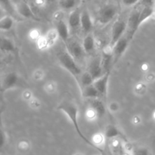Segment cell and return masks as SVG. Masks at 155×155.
<instances>
[{
	"instance_id": "cell-1",
	"label": "cell",
	"mask_w": 155,
	"mask_h": 155,
	"mask_svg": "<svg viewBox=\"0 0 155 155\" xmlns=\"http://www.w3.org/2000/svg\"><path fill=\"white\" fill-rule=\"evenodd\" d=\"M58 109L61 111H63L65 114L68 116V117L69 118L71 122L72 123V124L74 125V129L76 130L77 133H78L79 136H80L83 140H84L85 142H86L87 144L90 145L92 147H94L96 149L100 150L99 148L95 146L89 139L86 138V136L82 133L81 130L80 128V126H79V123H78V120H77V117H78V107L77 106L74 104V102L72 101H64L63 102L61 103L60 104L58 107Z\"/></svg>"
},
{
	"instance_id": "cell-2",
	"label": "cell",
	"mask_w": 155,
	"mask_h": 155,
	"mask_svg": "<svg viewBox=\"0 0 155 155\" xmlns=\"http://www.w3.org/2000/svg\"><path fill=\"white\" fill-rule=\"evenodd\" d=\"M58 60L62 68L68 71L75 78L80 77L82 74L81 68L78 66L75 59L66 50H61L57 54Z\"/></svg>"
},
{
	"instance_id": "cell-3",
	"label": "cell",
	"mask_w": 155,
	"mask_h": 155,
	"mask_svg": "<svg viewBox=\"0 0 155 155\" xmlns=\"http://www.w3.org/2000/svg\"><path fill=\"white\" fill-rule=\"evenodd\" d=\"M142 8V6L139 3H138L134 8L133 11L130 13V16H129L128 21H127V35L126 36L128 37L130 41L133 39V36L138 29L139 28V15H140V11Z\"/></svg>"
},
{
	"instance_id": "cell-4",
	"label": "cell",
	"mask_w": 155,
	"mask_h": 155,
	"mask_svg": "<svg viewBox=\"0 0 155 155\" xmlns=\"http://www.w3.org/2000/svg\"><path fill=\"white\" fill-rule=\"evenodd\" d=\"M117 14V8L114 4L104 5L98 12V21L101 25L110 23Z\"/></svg>"
},
{
	"instance_id": "cell-5",
	"label": "cell",
	"mask_w": 155,
	"mask_h": 155,
	"mask_svg": "<svg viewBox=\"0 0 155 155\" xmlns=\"http://www.w3.org/2000/svg\"><path fill=\"white\" fill-rule=\"evenodd\" d=\"M127 28V23L124 20H117L113 24L111 28V35H110V41L109 47L113 48L115 44L124 36Z\"/></svg>"
},
{
	"instance_id": "cell-6",
	"label": "cell",
	"mask_w": 155,
	"mask_h": 155,
	"mask_svg": "<svg viewBox=\"0 0 155 155\" xmlns=\"http://www.w3.org/2000/svg\"><path fill=\"white\" fill-rule=\"evenodd\" d=\"M130 39L127 36H124L112 48V54H113V64H116L120 60L123 54L127 51V47L129 45Z\"/></svg>"
},
{
	"instance_id": "cell-7",
	"label": "cell",
	"mask_w": 155,
	"mask_h": 155,
	"mask_svg": "<svg viewBox=\"0 0 155 155\" xmlns=\"http://www.w3.org/2000/svg\"><path fill=\"white\" fill-rule=\"evenodd\" d=\"M67 51L76 61L80 60L84 56L85 51L83 45L76 40H68L66 43Z\"/></svg>"
},
{
	"instance_id": "cell-8",
	"label": "cell",
	"mask_w": 155,
	"mask_h": 155,
	"mask_svg": "<svg viewBox=\"0 0 155 155\" xmlns=\"http://www.w3.org/2000/svg\"><path fill=\"white\" fill-rule=\"evenodd\" d=\"M80 17H81V12L78 8L74 9L70 13L69 17H68V24L71 33L74 34L81 28Z\"/></svg>"
},
{
	"instance_id": "cell-9",
	"label": "cell",
	"mask_w": 155,
	"mask_h": 155,
	"mask_svg": "<svg viewBox=\"0 0 155 155\" xmlns=\"http://www.w3.org/2000/svg\"><path fill=\"white\" fill-rule=\"evenodd\" d=\"M58 35L56 30H50L46 33V34L42 38H40L38 41V46L41 49L50 48L54 44L57 40Z\"/></svg>"
},
{
	"instance_id": "cell-10",
	"label": "cell",
	"mask_w": 155,
	"mask_h": 155,
	"mask_svg": "<svg viewBox=\"0 0 155 155\" xmlns=\"http://www.w3.org/2000/svg\"><path fill=\"white\" fill-rule=\"evenodd\" d=\"M88 72L91 74L94 81L98 80V78L102 77L104 74H106L103 69L102 64H101V58H95L90 62L89 65Z\"/></svg>"
},
{
	"instance_id": "cell-11",
	"label": "cell",
	"mask_w": 155,
	"mask_h": 155,
	"mask_svg": "<svg viewBox=\"0 0 155 155\" xmlns=\"http://www.w3.org/2000/svg\"><path fill=\"white\" fill-rule=\"evenodd\" d=\"M15 7H16L17 12H18V15H20V16L23 17L24 18L39 21V18L36 16L30 5L26 2H19L15 5Z\"/></svg>"
},
{
	"instance_id": "cell-12",
	"label": "cell",
	"mask_w": 155,
	"mask_h": 155,
	"mask_svg": "<svg viewBox=\"0 0 155 155\" xmlns=\"http://www.w3.org/2000/svg\"><path fill=\"white\" fill-rule=\"evenodd\" d=\"M20 80L21 79L17 73H8L3 77L2 82V89L4 91L13 89L18 86V84L20 83Z\"/></svg>"
},
{
	"instance_id": "cell-13",
	"label": "cell",
	"mask_w": 155,
	"mask_h": 155,
	"mask_svg": "<svg viewBox=\"0 0 155 155\" xmlns=\"http://www.w3.org/2000/svg\"><path fill=\"white\" fill-rule=\"evenodd\" d=\"M109 78H110V72H107L98 80H95L92 84L97 89V91L99 92L101 97H104L107 95Z\"/></svg>"
},
{
	"instance_id": "cell-14",
	"label": "cell",
	"mask_w": 155,
	"mask_h": 155,
	"mask_svg": "<svg viewBox=\"0 0 155 155\" xmlns=\"http://www.w3.org/2000/svg\"><path fill=\"white\" fill-rule=\"evenodd\" d=\"M56 31H57L58 37L63 41L64 42L67 43L69 40L70 36V30L68 27V23L65 22L63 20H58L56 23Z\"/></svg>"
},
{
	"instance_id": "cell-15",
	"label": "cell",
	"mask_w": 155,
	"mask_h": 155,
	"mask_svg": "<svg viewBox=\"0 0 155 155\" xmlns=\"http://www.w3.org/2000/svg\"><path fill=\"white\" fill-rule=\"evenodd\" d=\"M80 23H81V30L86 34H89L93 28V22L90 14L87 10H84L81 12V17H80Z\"/></svg>"
},
{
	"instance_id": "cell-16",
	"label": "cell",
	"mask_w": 155,
	"mask_h": 155,
	"mask_svg": "<svg viewBox=\"0 0 155 155\" xmlns=\"http://www.w3.org/2000/svg\"><path fill=\"white\" fill-rule=\"evenodd\" d=\"M101 59V64H102L104 72H110V67L113 64V54H112V49L110 47L108 48V49L104 50Z\"/></svg>"
},
{
	"instance_id": "cell-17",
	"label": "cell",
	"mask_w": 155,
	"mask_h": 155,
	"mask_svg": "<svg viewBox=\"0 0 155 155\" xmlns=\"http://www.w3.org/2000/svg\"><path fill=\"white\" fill-rule=\"evenodd\" d=\"M89 104L91 108L93 109L97 114L98 117L101 118L104 116L106 113V107L103 101H101L100 98H94V99H90Z\"/></svg>"
},
{
	"instance_id": "cell-18",
	"label": "cell",
	"mask_w": 155,
	"mask_h": 155,
	"mask_svg": "<svg viewBox=\"0 0 155 155\" xmlns=\"http://www.w3.org/2000/svg\"><path fill=\"white\" fill-rule=\"evenodd\" d=\"M16 51V46L11 39L0 36V51L4 53H13Z\"/></svg>"
},
{
	"instance_id": "cell-19",
	"label": "cell",
	"mask_w": 155,
	"mask_h": 155,
	"mask_svg": "<svg viewBox=\"0 0 155 155\" xmlns=\"http://www.w3.org/2000/svg\"><path fill=\"white\" fill-rule=\"evenodd\" d=\"M0 7L12 18H16L18 15L15 3L12 2V0H0Z\"/></svg>"
},
{
	"instance_id": "cell-20",
	"label": "cell",
	"mask_w": 155,
	"mask_h": 155,
	"mask_svg": "<svg viewBox=\"0 0 155 155\" xmlns=\"http://www.w3.org/2000/svg\"><path fill=\"white\" fill-rule=\"evenodd\" d=\"M142 6V8L140 11V15H139V25L140 27L145 21L151 18L154 13V9L153 6Z\"/></svg>"
},
{
	"instance_id": "cell-21",
	"label": "cell",
	"mask_w": 155,
	"mask_h": 155,
	"mask_svg": "<svg viewBox=\"0 0 155 155\" xmlns=\"http://www.w3.org/2000/svg\"><path fill=\"white\" fill-rule=\"evenodd\" d=\"M83 47L85 53L86 54H92L95 50V38L92 34H88L84 38L83 42Z\"/></svg>"
},
{
	"instance_id": "cell-22",
	"label": "cell",
	"mask_w": 155,
	"mask_h": 155,
	"mask_svg": "<svg viewBox=\"0 0 155 155\" xmlns=\"http://www.w3.org/2000/svg\"><path fill=\"white\" fill-rule=\"evenodd\" d=\"M15 24V20L10 15H5L0 18V30L9 31L12 30Z\"/></svg>"
},
{
	"instance_id": "cell-23",
	"label": "cell",
	"mask_w": 155,
	"mask_h": 155,
	"mask_svg": "<svg viewBox=\"0 0 155 155\" xmlns=\"http://www.w3.org/2000/svg\"><path fill=\"white\" fill-rule=\"evenodd\" d=\"M81 0H59V6L64 10H74L78 8Z\"/></svg>"
},
{
	"instance_id": "cell-24",
	"label": "cell",
	"mask_w": 155,
	"mask_h": 155,
	"mask_svg": "<svg viewBox=\"0 0 155 155\" xmlns=\"http://www.w3.org/2000/svg\"><path fill=\"white\" fill-rule=\"evenodd\" d=\"M123 133L117 127L114 125H108L104 131V137L106 139H114L122 136Z\"/></svg>"
},
{
	"instance_id": "cell-25",
	"label": "cell",
	"mask_w": 155,
	"mask_h": 155,
	"mask_svg": "<svg viewBox=\"0 0 155 155\" xmlns=\"http://www.w3.org/2000/svg\"><path fill=\"white\" fill-rule=\"evenodd\" d=\"M83 94L85 98H90V99L99 98L101 97L99 92L97 91V89H95L93 85H91V86H87V87L83 88Z\"/></svg>"
},
{
	"instance_id": "cell-26",
	"label": "cell",
	"mask_w": 155,
	"mask_h": 155,
	"mask_svg": "<svg viewBox=\"0 0 155 155\" xmlns=\"http://www.w3.org/2000/svg\"><path fill=\"white\" fill-rule=\"evenodd\" d=\"M80 85L83 86V88H85L93 84L94 80L92 76H91V74L88 71H86V72L81 74L80 77Z\"/></svg>"
},
{
	"instance_id": "cell-27",
	"label": "cell",
	"mask_w": 155,
	"mask_h": 155,
	"mask_svg": "<svg viewBox=\"0 0 155 155\" xmlns=\"http://www.w3.org/2000/svg\"><path fill=\"white\" fill-rule=\"evenodd\" d=\"M151 153L149 152L148 148L145 147H138L134 148L133 151V155H150Z\"/></svg>"
},
{
	"instance_id": "cell-28",
	"label": "cell",
	"mask_w": 155,
	"mask_h": 155,
	"mask_svg": "<svg viewBox=\"0 0 155 155\" xmlns=\"http://www.w3.org/2000/svg\"><path fill=\"white\" fill-rule=\"evenodd\" d=\"M86 117H87L88 120H94L95 118L98 117L97 114L95 113V110H94L92 108H91V107L90 109L86 110Z\"/></svg>"
},
{
	"instance_id": "cell-29",
	"label": "cell",
	"mask_w": 155,
	"mask_h": 155,
	"mask_svg": "<svg viewBox=\"0 0 155 155\" xmlns=\"http://www.w3.org/2000/svg\"><path fill=\"white\" fill-rule=\"evenodd\" d=\"M6 142V136L5 134V132L3 131L2 129L0 127V151L2 150V148L5 146Z\"/></svg>"
},
{
	"instance_id": "cell-30",
	"label": "cell",
	"mask_w": 155,
	"mask_h": 155,
	"mask_svg": "<svg viewBox=\"0 0 155 155\" xmlns=\"http://www.w3.org/2000/svg\"><path fill=\"white\" fill-rule=\"evenodd\" d=\"M123 5L126 7H131L135 6L140 2V0H121Z\"/></svg>"
},
{
	"instance_id": "cell-31",
	"label": "cell",
	"mask_w": 155,
	"mask_h": 155,
	"mask_svg": "<svg viewBox=\"0 0 155 155\" xmlns=\"http://www.w3.org/2000/svg\"><path fill=\"white\" fill-rule=\"evenodd\" d=\"M93 140H94V145H95L96 147H98V145H100L101 143H102L103 141H104V138H103V136H101V134H97L94 136Z\"/></svg>"
},
{
	"instance_id": "cell-32",
	"label": "cell",
	"mask_w": 155,
	"mask_h": 155,
	"mask_svg": "<svg viewBox=\"0 0 155 155\" xmlns=\"http://www.w3.org/2000/svg\"><path fill=\"white\" fill-rule=\"evenodd\" d=\"M44 1H45L46 3H48V4H51V3L54 2L56 0H44Z\"/></svg>"
},
{
	"instance_id": "cell-33",
	"label": "cell",
	"mask_w": 155,
	"mask_h": 155,
	"mask_svg": "<svg viewBox=\"0 0 155 155\" xmlns=\"http://www.w3.org/2000/svg\"><path fill=\"white\" fill-rule=\"evenodd\" d=\"M3 65H4V61H3L2 59L0 58V68H1L2 67H3Z\"/></svg>"
},
{
	"instance_id": "cell-34",
	"label": "cell",
	"mask_w": 155,
	"mask_h": 155,
	"mask_svg": "<svg viewBox=\"0 0 155 155\" xmlns=\"http://www.w3.org/2000/svg\"><path fill=\"white\" fill-rule=\"evenodd\" d=\"M3 12H4V11H3V9L1 7H0V17L2 16V15L3 14ZM1 18H2V17H1Z\"/></svg>"
},
{
	"instance_id": "cell-35",
	"label": "cell",
	"mask_w": 155,
	"mask_h": 155,
	"mask_svg": "<svg viewBox=\"0 0 155 155\" xmlns=\"http://www.w3.org/2000/svg\"><path fill=\"white\" fill-rule=\"evenodd\" d=\"M17 1H18V0H12V2H13L14 3H15V2H16Z\"/></svg>"
},
{
	"instance_id": "cell-36",
	"label": "cell",
	"mask_w": 155,
	"mask_h": 155,
	"mask_svg": "<svg viewBox=\"0 0 155 155\" xmlns=\"http://www.w3.org/2000/svg\"><path fill=\"white\" fill-rule=\"evenodd\" d=\"M154 13H155V0H154Z\"/></svg>"
},
{
	"instance_id": "cell-37",
	"label": "cell",
	"mask_w": 155,
	"mask_h": 155,
	"mask_svg": "<svg viewBox=\"0 0 155 155\" xmlns=\"http://www.w3.org/2000/svg\"><path fill=\"white\" fill-rule=\"evenodd\" d=\"M150 155H152V154H150Z\"/></svg>"
},
{
	"instance_id": "cell-38",
	"label": "cell",
	"mask_w": 155,
	"mask_h": 155,
	"mask_svg": "<svg viewBox=\"0 0 155 155\" xmlns=\"http://www.w3.org/2000/svg\"><path fill=\"white\" fill-rule=\"evenodd\" d=\"M0 153H1V151H0Z\"/></svg>"
}]
</instances>
